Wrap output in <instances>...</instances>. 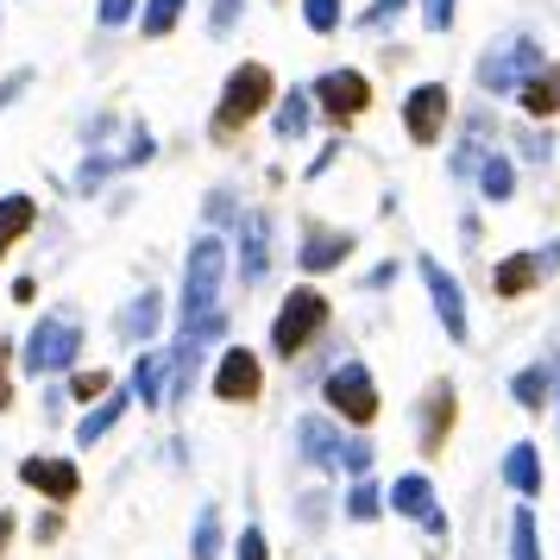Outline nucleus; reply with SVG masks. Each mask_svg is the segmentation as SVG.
<instances>
[{
  "instance_id": "412c9836",
  "label": "nucleus",
  "mask_w": 560,
  "mask_h": 560,
  "mask_svg": "<svg viewBox=\"0 0 560 560\" xmlns=\"http://www.w3.org/2000/svg\"><path fill=\"white\" fill-rule=\"evenodd\" d=\"M485 132H491V114H466V127H459V145H454V158H447V171H454V177H472V171H479L485 164Z\"/></svg>"
},
{
  "instance_id": "dca6fc26",
  "label": "nucleus",
  "mask_w": 560,
  "mask_h": 560,
  "mask_svg": "<svg viewBox=\"0 0 560 560\" xmlns=\"http://www.w3.org/2000/svg\"><path fill=\"white\" fill-rule=\"evenodd\" d=\"M271 271V214H246L240 221V283H265Z\"/></svg>"
},
{
  "instance_id": "f03ea898",
  "label": "nucleus",
  "mask_w": 560,
  "mask_h": 560,
  "mask_svg": "<svg viewBox=\"0 0 560 560\" xmlns=\"http://www.w3.org/2000/svg\"><path fill=\"white\" fill-rule=\"evenodd\" d=\"M271 102H278V77H271L265 63H240V70L228 77V89H221V102H214L208 132H214V139H233L240 127H253Z\"/></svg>"
},
{
  "instance_id": "aec40b11",
  "label": "nucleus",
  "mask_w": 560,
  "mask_h": 560,
  "mask_svg": "<svg viewBox=\"0 0 560 560\" xmlns=\"http://www.w3.org/2000/svg\"><path fill=\"white\" fill-rule=\"evenodd\" d=\"M127 409H132V390H107V397H95V409L77 422V447H95V441L127 416Z\"/></svg>"
},
{
  "instance_id": "4c0bfd02",
  "label": "nucleus",
  "mask_w": 560,
  "mask_h": 560,
  "mask_svg": "<svg viewBox=\"0 0 560 560\" xmlns=\"http://www.w3.org/2000/svg\"><path fill=\"white\" fill-rule=\"evenodd\" d=\"M454 13H459V0H422V26L429 32H454Z\"/></svg>"
},
{
  "instance_id": "37998d69",
  "label": "nucleus",
  "mask_w": 560,
  "mask_h": 560,
  "mask_svg": "<svg viewBox=\"0 0 560 560\" xmlns=\"http://www.w3.org/2000/svg\"><path fill=\"white\" fill-rule=\"evenodd\" d=\"M26 89H32V70H13V77L0 82V107H13L20 95H26Z\"/></svg>"
},
{
  "instance_id": "79ce46f5",
  "label": "nucleus",
  "mask_w": 560,
  "mask_h": 560,
  "mask_svg": "<svg viewBox=\"0 0 560 560\" xmlns=\"http://www.w3.org/2000/svg\"><path fill=\"white\" fill-rule=\"evenodd\" d=\"M240 560H271V548H265V529H240Z\"/></svg>"
},
{
  "instance_id": "7ed1b4c3",
  "label": "nucleus",
  "mask_w": 560,
  "mask_h": 560,
  "mask_svg": "<svg viewBox=\"0 0 560 560\" xmlns=\"http://www.w3.org/2000/svg\"><path fill=\"white\" fill-rule=\"evenodd\" d=\"M541 63H548V57H541V45H535L529 32H504L498 45H485V57H479V70H472V77H479L485 95H516Z\"/></svg>"
},
{
  "instance_id": "393cba45",
  "label": "nucleus",
  "mask_w": 560,
  "mask_h": 560,
  "mask_svg": "<svg viewBox=\"0 0 560 560\" xmlns=\"http://www.w3.org/2000/svg\"><path fill=\"white\" fill-rule=\"evenodd\" d=\"M308 120H315V102H308V89H290V95H278V107H271V127H278L283 145H290V139H303Z\"/></svg>"
},
{
  "instance_id": "e433bc0d",
  "label": "nucleus",
  "mask_w": 560,
  "mask_h": 560,
  "mask_svg": "<svg viewBox=\"0 0 560 560\" xmlns=\"http://www.w3.org/2000/svg\"><path fill=\"white\" fill-rule=\"evenodd\" d=\"M240 13H246V0H214V13H208V32H214V38H228V32L240 26Z\"/></svg>"
},
{
  "instance_id": "ea45409f",
  "label": "nucleus",
  "mask_w": 560,
  "mask_h": 560,
  "mask_svg": "<svg viewBox=\"0 0 560 560\" xmlns=\"http://www.w3.org/2000/svg\"><path fill=\"white\" fill-rule=\"evenodd\" d=\"M516 145H523V158H535V164H541V158L555 152V139H548V127H523V132H516Z\"/></svg>"
},
{
  "instance_id": "2eb2a0df",
  "label": "nucleus",
  "mask_w": 560,
  "mask_h": 560,
  "mask_svg": "<svg viewBox=\"0 0 560 560\" xmlns=\"http://www.w3.org/2000/svg\"><path fill=\"white\" fill-rule=\"evenodd\" d=\"M510 397L529 409V416H541V409L560 397V353H555V359H535V365H523V372L510 378Z\"/></svg>"
},
{
  "instance_id": "c85d7f7f",
  "label": "nucleus",
  "mask_w": 560,
  "mask_h": 560,
  "mask_svg": "<svg viewBox=\"0 0 560 560\" xmlns=\"http://www.w3.org/2000/svg\"><path fill=\"white\" fill-rule=\"evenodd\" d=\"M183 7H189V0H145V7H139V32H145V38H171L177 20H183Z\"/></svg>"
},
{
  "instance_id": "0eeeda50",
  "label": "nucleus",
  "mask_w": 560,
  "mask_h": 560,
  "mask_svg": "<svg viewBox=\"0 0 560 560\" xmlns=\"http://www.w3.org/2000/svg\"><path fill=\"white\" fill-rule=\"evenodd\" d=\"M416 271H422V283H429V303H434V315H441V328H447V340L454 347H466L472 340V322H466V296H459V278L441 265L434 253H422L416 258Z\"/></svg>"
},
{
  "instance_id": "a19ab883",
  "label": "nucleus",
  "mask_w": 560,
  "mask_h": 560,
  "mask_svg": "<svg viewBox=\"0 0 560 560\" xmlns=\"http://www.w3.org/2000/svg\"><path fill=\"white\" fill-rule=\"evenodd\" d=\"M132 13H139V0H102V7H95V20H102V26H127Z\"/></svg>"
},
{
  "instance_id": "c756f323",
  "label": "nucleus",
  "mask_w": 560,
  "mask_h": 560,
  "mask_svg": "<svg viewBox=\"0 0 560 560\" xmlns=\"http://www.w3.org/2000/svg\"><path fill=\"white\" fill-rule=\"evenodd\" d=\"M384 516V491L372 479H353V491H347V523H378Z\"/></svg>"
},
{
  "instance_id": "4be33fe9",
  "label": "nucleus",
  "mask_w": 560,
  "mask_h": 560,
  "mask_svg": "<svg viewBox=\"0 0 560 560\" xmlns=\"http://www.w3.org/2000/svg\"><path fill=\"white\" fill-rule=\"evenodd\" d=\"M164 372H171V353H139V365H132V404L145 409H164Z\"/></svg>"
},
{
  "instance_id": "7c9ffc66",
  "label": "nucleus",
  "mask_w": 560,
  "mask_h": 560,
  "mask_svg": "<svg viewBox=\"0 0 560 560\" xmlns=\"http://www.w3.org/2000/svg\"><path fill=\"white\" fill-rule=\"evenodd\" d=\"M510 560H541V535H535V510L510 516Z\"/></svg>"
},
{
  "instance_id": "4468645a",
  "label": "nucleus",
  "mask_w": 560,
  "mask_h": 560,
  "mask_svg": "<svg viewBox=\"0 0 560 560\" xmlns=\"http://www.w3.org/2000/svg\"><path fill=\"white\" fill-rule=\"evenodd\" d=\"M390 510H397V516H409V523H422L429 535H447V516H441V504H434V485L422 479V472H409V479L390 485Z\"/></svg>"
},
{
  "instance_id": "6e6552de",
  "label": "nucleus",
  "mask_w": 560,
  "mask_h": 560,
  "mask_svg": "<svg viewBox=\"0 0 560 560\" xmlns=\"http://www.w3.org/2000/svg\"><path fill=\"white\" fill-rule=\"evenodd\" d=\"M308 102L322 107L328 120H359L372 107V82L359 77V70H322V77L308 82Z\"/></svg>"
},
{
  "instance_id": "423d86ee",
  "label": "nucleus",
  "mask_w": 560,
  "mask_h": 560,
  "mask_svg": "<svg viewBox=\"0 0 560 560\" xmlns=\"http://www.w3.org/2000/svg\"><path fill=\"white\" fill-rule=\"evenodd\" d=\"M322 397H328V409L340 416V422H353V429H365V422L378 416V384H372V372H365L359 359L334 365L328 384H322Z\"/></svg>"
},
{
  "instance_id": "20e7f679",
  "label": "nucleus",
  "mask_w": 560,
  "mask_h": 560,
  "mask_svg": "<svg viewBox=\"0 0 560 560\" xmlns=\"http://www.w3.org/2000/svg\"><path fill=\"white\" fill-rule=\"evenodd\" d=\"M82 353V328L77 315H38V328L26 334V347H20V372L26 378H57V372H70Z\"/></svg>"
},
{
  "instance_id": "473e14b6",
  "label": "nucleus",
  "mask_w": 560,
  "mask_h": 560,
  "mask_svg": "<svg viewBox=\"0 0 560 560\" xmlns=\"http://www.w3.org/2000/svg\"><path fill=\"white\" fill-rule=\"evenodd\" d=\"M372 454H378V447H372L365 434H353V441H347V454H340V472H353V479H365V472H372Z\"/></svg>"
},
{
  "instance_id": "39448f33",
  "label": "nucleus",
  "mask_w": 560,
  "mask_h": 560,
  "mask_svg": "<svg viewBox=\"0 0 560 560\" xmlns=\"http://www.w3.org/2000/svg\"><path fill=\"white\" fill-rule=\"evenodd\" d=\"M334 322V308L322 290H290V303L278 308V322H271V353L278 359H296L315 340V334Z\"/></svg>"
},
{
  "instance_id": "2f4dec72",
  "label": "nucleus",
  "mask_w": 560,
  "mask_h": 560,
  "mask_svg": "<svg viewBox=\"0 0 560 560\" xmlns=\"http://www.w3.org/2000/svg\"><path fill=\"white\" fill-rule=\"evenodd\" d=\"M303 20H308V32H340V0H303Z\"/></svg>"
},
{
  "instance_id": "72a5a7b5",
  "label": "nucleus",
  "mask_w": 560,
  "mask_h": 560,
  "mask_svg": "<svg viewBox=\"0 0 560 560\" xmlns=\"http://www.w3.org/2000/svg\"><path fill=\"white\" fill-rule=\"evenodd\" d=\"M152 152H158V139H152V127H132V139H127V152H114V164H152Z\"/></svg>"
},
{
  "instance_id": "cd10ccee",
  "label": "nucleus",
  "mask_w": 560,
  "mask_h": 560,
  "mask_svg": "<svg viewBox=\"0 0 560 560\" xmlns=\"http://www.w3.org/2000/svg\"><path fill=\"white\" fill-rule=\"evenodd\" d=\"M189 560H221V504L196 510V529H189Z\"/></svg>"
},
{
  "instance_id": "c9c22d12",
  "label": "nucleus",
  "mask_w": 560,
  "mask_h": 560,
  "mask_svg": "<svg viewBox=\"0 0 560 560\" xmlns=\"http://www.w3.org/2000/svg\"><path fill=\"white\" fill-rule=\"evenodd\" d=\"M107 390H114L107 372H77V378H70V397H77V404H95V397H107Z\"/></svg>"
},
{
  "instance_id": "1a4fd4ad",
  "label": "nucleus",
  "mask_w": 560,
  "mask_h": 560,
  "mask_svg": "<svg viewBox=\"0 0 560 560\" xmlns=\"http://www.w3.org/2000/svg\"><path fill=\"white\" fill-rule=\"evenodd\" d=\"M555 271H560V240H548V246H535V253L504 258V265L491 271V290H498L504 303H516L523 290H535V283H548Z\"/></svg>"
},
{
  "instance_id": "c03bdc74",
  "label": "nucleus",
  "mask_w": 560,
  "mask_h": 560,
  "mask_svg": "<svg viewBox=\"0 0 560 560\" xmlns=\"http://www.w3.org/2000/svg\"><path fill=\"white\" fill-rule=\"evenodd\" d=\"M384 283H397V258H390V265H372V271H365V290H384Z\"/></svg>"
},
{
  "instance_id": "a211bd4d",
  "label": "nucleus",
  "mask_w": 560,
  "mask_h": 560,
  "mask_svg": "<svg viewBox=\"0 0 560 560\" xmlns=\"http://www.w3.org/2000/svg\"><path fill=\"white\" fill-rule=\"evenodd\" d=\"M516 102H523V114H529V120H541V127H548V120L560 114V63H541V70L516 89Z\"/></svg>"
},
{
  "instance_id": "a878e982",
  "label": "nucleus",
  "mask_w": 560,
  "mask_h": 560,
  "mask_svg": "<svg viewBox=\"0 0 560 560\" xmlns=\"http://www.w3.org/2000/svg\"><path fill=\"white\" fill-rule=\"evenodd\" d=\"M158 315H164V296H158V290H139V296L120 308V334H127V340H152Z\"/></svg>"
},
{
  "instance_id": "f704fd0d",
  "label": "nucleus",
  "mask_w": 560,
  "mask_h": 560,
  "mask_svg": "<svg viewBox=\"0 0 560 560\" xmlns=\"http://www.w3.org/2000/svg\"><path fill=\"white\" fill-rule=\"evenodd\" d=\"M114 171H120L114 158H82V171H77V189H82V196H89V189H102V183L114 177Z\"/></svg>"
},
{
  "instance_id": "9b49d317",
  "label": "nucleus",
  "mask_w": 560,
  "mask_h": 560,
  "mask_svg": "<svg viewBox=\"0 0 560 560\" xmlns=\"http://www.w3.org/2000/svg\"><path fill=\"white\" fill-rule=\"evenodd\" d=\"M20 485H32V491H45L51 504H70V498L82 491V472H77V459L26 454V459H20Z\"/></svg>"
},
{
  "instance_id": "f3484780",
  "label": "nucleus",
  "mask_w": 560,
  "mask_h": 560,
  "mask_svg": "<svg viewBox=\"0 0 560 560\" xmlns=\"http://www.w3.org/2000/svg\"><path fill=\"white\" fill-rule=\"evenodd\" d=\"M359 240L353 233H334V228H303V253H296V265L303 271H334L340 258L353 253Z\"/></svg>"
},
{
  "instance_id": "9d476101",
  "label": "nucleus",
  "mask_w": 560,
  "mask_h": 560,
  "mask_svg": "<svg viewBox=\"0 0 560 560\" xmlns=\"http://www.w3.org/2000/svg\"><path fill=\"white\" fill-rule=\"evenodd\" d=\"M447 114H454L447 82H416V89H409V102H404V132L416 139V145H441Z\"/></svg>"
},
{
  "instance_id": "6ab92c4d",
  "label": "nucleus",
  "mask_w": 560,
  "mask_h": 560,
  "mask_svg": "<svg viewBox=\"0 0 560 560\" xmlns=\"http://www.w3.org/2000/svg\"><path fill=\"white\" fill-rule=\"evenodd\" d=\"M504 485L516 491V498H541L548 472H541V454H535V441H516V447L504 454Z\"/></svg>"
},
{
  "instance_id": "b1692460",
  "label": "nucleus",
  "mask_w": 560,
  "mask_h": 560,
  "mask_svg": "<svg viewBox=\"0 0 560 560\" xmlns=\"http://www.w3.org/2000/svg\"><path fill=\"white\" fill-rule=\"evenodd\" d=\"M447 429H454V384L441 378L429 390V404H422V447H441V441H447Z\"/></svg>"
},
{
  "instance_id": "f8f14e48",
  "label": "nucleus",
  "mask_w": 560,
  "mask_h": 560,
  "mask_svg": "<svg viewBox=\"0 0 560 560\" xmlns=\"http://www.w3.org/2000/svg\"><path fill=\"white\" fill-rule=\"evenodd\" d=\"M258 390H265L258 353H246V347H228V353H221V365H214V397H221V404H253Z\"/></svg>"
},
{
  "instance_id": "5701e85b",
  "label": "nucleus",
  "mask_w": 560,
  "mask_h": 560,
  "mask_svg": "<svg viewBox=\"0 0 560 560\" xmlns=\"http://www.w3.org/2000/svg\"><path fill=\"white\" fill-rule=\"evenodd\" d=\"M32 221H38V202H32V196H20V189H13V196H0V258L26 240Z\"/></svg>"
},
{
  "instance_id": "ddd939ff",
  "label": "nucleus",
  "mask_w": 560,
  "mask_h": 560,
  "mask_svg": "<svg viewBox=\"0 0 560 560\" xmlns=\"http://www.w3.org/2000/svg\"><path fill=\"white\" fill-rule=\"evenodd\" d=\"M296 447H303L308 466H322V472H340V454H347V434L334 416H303L296 422Z\"/></svg>"
},
{
  "instance_id": "a18cd8bd",
  "label": "nucleus",
  "mask_w": 560,
  "mask_h": 560,
  "mask_svg": "<svg viewBox=\"0 0 560 560\" xmlns=\"http://www.w3.org/2000/svg\"><path fill=\"white\" fill-rule=\"evenodd\" d=\"M7 541H13V516L0 510V555H7Z\"/></svg>"
},
{
  "instance_id": "f257e3e1",
  "label": "nucleus",
  "mask_w": 560,
  "mask_h": 560,
  "mask_svg": "<svg viewBox=\"0 0 560 560\" xmlns=\"http://www.w3.org/2000/svg\"><path fill=\"white\" fill-rule=\"evenodd\" d=\"M221 283H228V240L221 233H196L189 258H183V303H177L183 328L221 308Z\"/></svg>"
},
{
  "instance_id": "58836bf2",
  "label": "nucleus",
  "mask_w": 560,
  "mask_h": 560,
  "mask_svg": "<svg viewBox=\"0 0 560 560\" xmlns=\"http://www.w3.org/2000/svg\"><path fill=\"white\" fill-rule=\"evenodd\" d=\"M404 7H409V0H378V7H365V13H359V26H365V32H384L397 13H404Z\"/></svg>"
},
{
  "instance_id": "bb28decb",
  "label": "nucleus",
  "mask_w": 560,
  "mask_h": 560,
  "mask_svg": "<svg viewBox=\"0 0 560 560\" xmlns=\"http://www.w3.org/2000/svg\"><path fill=\"white\" fill-rule=\"evenodd\" d=\"M472 183L485 189V202H510V196H516V171H510L504 152H485V164L472 171Z\"/></svg>"
}]
</instances>
